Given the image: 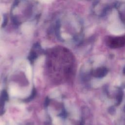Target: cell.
<instances>
[{
  "label": "cell",
  "instance_id": "obj_1",
  "mask_svg": "<svg viewBox=\"0 0 125 125\" xmlns=\"http://www.w3.org/2000/svg\"><path fill=\"white\" fill-rule=\"evenodd\" d=\"M106 43L112 48L123 47L125 45V35L109 37L106 40Z\"/></svg>",
  "mask_w": 125,
  "mask_h": 125
},
{
  "label": "cell",
  "instance_id": "obj_3",
  "mask_svg": "<svg viewBox=\"0 0 125 125\" xmlns=\"http://www.w3.org/2000/svg\"><path fill=\"white\" fill-rule=\"evenodd\" d=\"M10 94L12 96H15L20 95V92L16 88L14 87V86H12L10 88Z\"/></svg>",
  "mask_w": 125,
  "mask_h": 125
},
{
  "label": "cell",
  "instance_id": "obj_4",
  "mask_svg": "<svg viewBox=\"0 0 125 125\" xmlns=\"http://www.w3.org/2000/svg\"><path fill=\"white\" fill-rule=\"evenodd\" d=\"M26 74L28 79H30L32 76V70H31V67L29 64H28L27 65Z\"/></svg>",
  "mask_w": 125,
  "mask_h": 125
},
{
  "label": "cell",
  "instance_id": "obj_2",
  "mask_svg": "<svg viewBox=\"0 0 125 125\" xmlns=\"http://www.w3.org/2000/svg\"><path fill=\"white\" fill-rule=\"evenodd\" d=\"M106 73V70L104 68H101L100 69H98L96 70L94 72V75L97 77H102Z\"/></svg>",
  "mask_w": 125,
  "mask_h": 125
}]
</instances>
